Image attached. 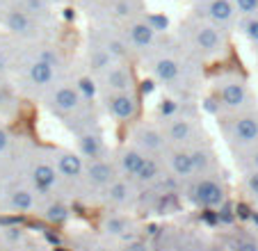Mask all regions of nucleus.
I'll return each mask as SVG.
<instances>
[{
    "label": "nucleus",
    "instance_id": "f257e3e1",
    "mask_svg": "<svg viewBox=\"0 0 258 251\" xmlns=\"http://www.w3.org/2000/svg\"><path fill=\"white\" fill-rule=\"evenodd\" d=\"M224 137L231 146L249 149L258 144V110L235 112L224 119Z\"/></svg>",
    "mask_w": 258,
    "mask_h": 251
},
{
    "label": "nucleus",
    "instance_id": "f03ea898",
    "mask_svg": "<svg viewBox=\"0 0 258 251\" xmlns=\"http://www.w3.org/2000/svg\"><path fill=\"white\" fill-rule=\"evenodd\" d=\"M217 101L231 114L251 110L249 107L251 92H249L247 80L242 76H238V73H226V76L217 78Z\"/></svg>",
    "mask_w": 258,
    "mask_h": 251
},
{
    "label": "nucleus",
    "instance_id": "7ed1b4c3",
    "mask_svg": "<svg viewBox=\"0 0 258 251\" xmlns=\"http://www.w3.org/2000/svg\"><path fill=\"white\" fill-rule=\"evenodd\" d=\"M85 105L83 96H80L76 82H62V85H53V87L46 92V107H48L53 114L69 119L73 116L80 107Z\"/></svg>",
    "mask_w": 258,
    "mask_h": 251
},
{
    "label": "nucleus",
    "instance_id": "20e7f679",
    "mask_svg": "<svg viewBox=\"0 0 258 251\" xmlns=\"http://www.w3.org/2000/svg\"><path fill=\"white\" fill-rule=\"evenodd\" d=\"M190 46L199 57L213 59V57H217V55H222V50H224V39H222V32L217 30V25L195 23L190 28Z\"/></svg>",
    "mask_w": 258,
    "mask_h": 251
},
{
    "label": "nucleus",
    "instance_id": "39448f33",
    "mask_svg": "<svg viewBox=\"0 0 258 251\" xmlns=\"http://www.w3.org/2000/svg\"><path fill=\"white\" fill-rule=\"evenodd\" d=\"M190 199L206 210L222 208L224 206V187L213 176H199L190 187Z\"/></svg>",
    "mask_w": 258,
    "mask_h": 251
},
{
    "label": "nucleus",
    "instance_id": "423d86ee",
    "mask_svg": "<svg viewBox=\"0 0 258 251\" xmlns=\"http://www.w3.org/2000/svg\"><path fill=\"white\" fill-rule=\"evenodd\" d=\"M133 144H135L142 153H146V155H151L153 158V155L162 153V151L169 146V142H167V135H165V131H162L160 126L137 123L135 128H133Z\"/></svg>",
    "mask_w": 258,
    "mask_h": 251
},
{
    "label": "nucleus",
    "instance_id": "0eeeda50",
    "mask_svg": "<svg viewBox=\"0 0 258 251\" xmlns=\"http://www.w3.org/2000/svg\"><path fill=\"white\" fill-rule=\"evenodd\" d=\"M105 110L117 121H133L140 112V98L135 96V92L105 94Z\"/></svg>",
    "mask_w": 258,
    "mask_h": 251
},
{
    "label": "nucleus",
    "instance_id": "6e6552de",
    "mask_svg": "<svg viewBox=\"0 0 258 251\" xmlns=\"http://www.w3.org/2000/svg\"><path fill=\"white\" fill-rule=\"evenodd\" d=\"M98 82H101L103 94L133 92V87H135V78H133V71L128 67H123V64H119V62H114L112 67L107 69V71L103 73L101 78H98Z\"/></svg>",
    "mask_w": 258,
    "mask_h": 251
},
{
    "label": "nucleus",
    "instance_id": "1a4fd4ad",
    "mask_svg": "<svg viewBox=\"0 0 258 251\" xmlns=\"http://www.w3.org/2000/svg\"><path fill=\"white\" fill-rule=\"evenodd\" d=\"M165 135H167V142H169L171 146L185 149L187 144H192V142L197 140L199 128H197V123L190 119V116H174V119L167 121Z\"/></svg>",
    "mask_w": 258,
    "mask_h": 251
},
{
    "label": "nucleus",
    "instance_id": "9d476101",
    "mask_svg": "<svg viewBox=\"0 0 258 251\" xmlns=\"http://www.w3.org/2000/svg\"><path fill=\"white\" fill-rule=\"evenodd\" d=\"M85 178H87V183L94 185V187L107 190L114 180L119 178V176H117V167H114L110 160L101 158V160H92V162L87 164V169H85Z\"/></svg>",
    "mask_w": 258,
    "mask_h": 251
},
{
    "label": "nucleus",
    "instance_id": "9b49d317",
    "mask_svg": "<svg viewBox=\"0 0 258 251\" xmlns=\"http://www.w3.org/2000/svg\"><path fill=\"white\" fill-rule=\"evenodd\" d=\"M55 167H57L59 176H64L67 180H78L85 176V162L83 155L69 149H55Z\"/></svg>",
    "mask_w": 258,
    "mask_h": 251
},
{
    "label": "nucleus",
    "instance_id": "f8f14e48",
    "mask_svg": "<svg viewBox=\"0 0 258 251\" xmlns=\"http://www.w3.org/2000/svg\"><path fill=\"white\" fill-rule=\"evenodd\" d=\"M55 78H57V69L50 67L44 59L34 57L32 62L28 64V69H25V80H28V85H32L34 89H46V92H48V89L53 87Z\"/></svg>",
    "mask_w": 258,
    "mask_h": 251
},
{
    "label": "nucleus",
    "instance_id": "ddd939ff",
    "mask_svg": "<svg viewBox=\"0 0 258 251\" xmlns=\"http://www.w3.org/2000/svg\"><path fill=\"white\" fill-rule=\"evenodd\" d=\"M183 71L185 69L180 67V62L171 55H160L158 59H153V67H151V73L158 82L167 85V87H174L176 82L183 78Z\"/></svg>",
    "mask_w": 258,
    "mask_h": 251
},
{
    "label": "nucleus",
    "instance_id": "4468645a",
    "mask_svg": "<svg viewBox=\"0 0 258 251\" xmlns=\"http://www.w3.org/2000/svg\"><path fill=\"white\" fill-rule=\"evenodd\" d=\"M30 180H32V185H34L37 192L48 194L50 190L57 185L59 171L53 162H48V160H39V162H34V167L30 169Z\"/></svg>",
    "mask_w": 258,
    "mask_h": 251
},
{
    "label": "nucleus",
    "instance_id": "2eb2a0df",
    "mask_svg": "<svg viewBox=\"0 0 258 251\" xmlns=\"http://www.w3.org/2000/svg\"><path fill=\"white\" fill-rule=\"evenodd\" d=\"M167 162H169V169L174 171V176L178 180H187V178H192V176H197L195 162H192V153L187 149L171 146V149L167 151Z\"/></svg>",
    "mask_w": 258,
    "mask_h": 251
},
{
    "label": "nucleus",
    "instance_id": "dca6fc26",
    "mask_svg": "<svg viewBox=\"0 0 258 251\" xmlns=\"http://www.w3.org/2000/svg\"><path fill=\"white\" fill-rule=\"evenodd\" d=\"M126 41L135 50H146L156 44V30L149 25V21H133L126 28Z\"/></svg>",
    "mask_w": 258,
    "mask_h": 251
},
{
    "label": "nucleus",
    "instance_id": "f3484780",
    "mask_svg": "<svg viewBox=\"0 0 258 251\" xmlns=\"http://www.w3.org/2000/svg\"><path fill=\"white\" fill-rule=\"evenodd\" d=\"M5 28L19 37H32L34 34V19L25 10H10L3 19Z\"/></svg>",
    "mask_w": 258,
    "mask_h": 251
},
{
    "label": "nucleus",
    "instance_id": "a211bd4d",
    "mask_svg": "<svg viewBox=\"0 0 258 251\" xmlns=\"http://www.w3.org/2000/svg\"><path fill=\"white\" fill-rule=\"evenodd\" d=\"M146 158H149V155L142 153L137 146L123 149L121 155H119V171H121L123 176H128V178H135V176L140 174V169L144 167Z\"/></svg>",
    "mask_w": 258,
    "mask_h": 251
},
{
    "label": "nucleus",
    "instance_id": "6ab92c4d",
    "mask_svg": "<svg viewBox=\"0 0 258 251\" xmlns=\"http://www.w3.org/2000/svg\"><path fill=\"white\" fill-rule=\"evenodd\" d=\"M206 16L213 25H229L235 16V7L231 0H208L206 3Z\"/></svg>",
    "mask_w": 258,
    "mask_h": 251
},
{
    "label": "nucleus",
    "instance_id": "aec40b11",
    "mask_svg": "<svg viewBox=\"0 0 258 251\" xmlns=\"http://www.w3.org/2000/svg\"><path fill=\"white\" fill-rule=\"evenodd\" d=\"M78 153L83 155V158H87L89 162L103 158V153H105V144H103V137L98 135V131L78 135Z\"/></svg>",
    "mask_w": 258,
    "mask_h": 251
},
{
    "label": "nucleus",
    "instance_id": "412c9836",
    "mask_svg": "<svg viewBox=\"0 0 258 251\" xmlns=\"http://www.w3.org/2000/svg\"><path fill=\"white\" fill-rule=\"evenodd\" d=\"M112 64H114V59L110 57V53H107L101 44H98V46H89L87 69H89V73H92L94 78H101L107 69L112 67Z\"/></svg>",
    "mask_w": 258,
    "mask_h": 251
},
{
    "label": "nucleus",
    "instance_id": "4be33fe9",
    "mask_svg": "<svg viewBox=\"0 0 258 251\" xmlns=\"http://www.w3.org/2000/svg\"><path fill=\"white\" fill-rule=\"evenodd\" d=\"M192 153V162H195V171L199 176H213V171L217 169V160H215V153L208 149V146H195L190 151Z\"/></svg>",
    "mask_w": 258,
    "mask_h": 251
},
{
    "label": "nucleus",
    "instance_id": "5701e85b",
    "mask_svg": "<svg viewBox=\"0 0 258 251\" xmlns=\"http://www.w3.org/2000/svg\"><path fill=\"white\" fill-rule=\"evenodd\" d=\"M133 197V190H131V183L123 178H117L110 187L105 190V201L110 206H126Z\"/></svg>",
    "mask_w": 258,
    "mask_h": 251
},
{
    "label": "nucleus",
    "instance_id": "b1692460",
    "mask_svg": "<svg viewBox=\"0 0 258 251\" xmlns=\"http://www.w3.org/2000/svg\"><path fill=\"white\" fill-rule=\"evenodd\" d=\"M101 46L110 53V57H112L114 62H123V59L131 55V46H128V41L123 37H107Z\"/></svg>",
    "mask_w": 258,
    "mask_h": 251
},
{
    "label": "nucleus",
    "instance_id": "393cba45",
    "mask_svg": "<svg viewBox=\"0 0 258 251\" xmlns=\"http://www.w3.org/2000/svg\"><path fill=\"white\" fill-rule=\"evenodd\" d=\"M10 208L12 210H16V213H28V210H32L34 208V194L30 192V190L25 187H19L14 190V192L10 194Z\"/></svg>",
    "mask_w": 258,
    "mask_h": 251
},
{
    "label": "nucleus",
    "instance_id": "a878e982",
    "mask_svg": "<svg viewBox=\"0 0 258 251\" xmlns=\"http://www.w3.org/2000/svg\"><path fill=\"white\" fill-rule=\"evenodd\" d=\"M137 180H140L142 185H153V183H158V180L162 178V169H160V162H158L156 158H146V162H144V167L140 169V174L135 176Z\"/></svg>",
    "mask_w": 258,
    "mask_h": 251
},
{
    "label": "nucleus",
    "instance_id": "bb28decb",
    "mask_svg": "<svg viewBox=\"0 0 258 251\" xmlns=\"http://www.w3.org/2000/svg\"><path fill=\"white\" fill-rule=\"evenodd\" d=\"M44 217L48 219L50 224H64L69 219V208L64 206V203H59V201H55V203H48L46 206V210H44Z\"/></svg>",
    "mask_w": 258,
    "mask_h": 251
},
{
    "label": "nucleus",
    "instance_id": "cd10ccee",
    "mask_svg": "<svg viewBox=\"0 0 258 251\" xmlns=\"http://www.w3.org/2000/svg\"><path fill=\"white\" fill-rule=\"evenodd\" d=\"M76 87H78L83 101L87 103V101H92V98L96 96L98 85H96V78H94V76H80L78 80H76Z\"/></svg>",
    "mask_w": 258,
    "mask_h": 251
},
{
    "label": "nucleus",
    "instance_id": "c85d7f7f",
    "mask_svg": "<svg viewBox=\"0 0 258 251\" xmlns=\"http://www.w3.org/2000/svg\"><path fill=\"white\" fill-rule=\"evenodd\" d=\"M128 228V219L121 217V215H110L105 219V231L112 233V235H123Z\"/></svg>",
    "mask_w": 258,
    "mask_h": 251
},
{
    "label": "nucleus",
    "instance_id": "c756f323",
    "mask_svg": "<svg viewBox=\"0 0 258 251\" xmlns=\"http://www.w3.org/2000/svg\"><path fill=\"white\" fill-rule=\"evenodd\" d=\"M23 10L30 16H46L48 14V0H23Z\"/></svg>",
    "mask_w": 258,
    "mask_h": 251
},
{
    "label": "nucleus",
    "instance_id": "7c9ffc66",
    "mask_svg": "<svg viewBox=\"0 0 258 251\" xmlns=\"http://www.w3.org/2000/svg\"><path fill=\"white\" fill-rule=\"evenodd\" d=\"M37 59H44V62H48L50 67H55V69H59L62 67V55H59V50L57 48H50V46H46V48H41V53L37 55Z\"/></svg>",
    "mask_w": 258,
    "mask_h": 251
},
{
    "label": "nucleus",
    "instance_id": "2f4dec72",
    "mask_svg": "<svg viewBox=\"0 0 258 251\" xmlns=\"http://www.w3.org/2000/svg\"><path fill=\"white\" fill-rule=\"evenodd\" d=\"M242 32L251 44H258V16H247L242 21Z\"/></svg>",
    "mask_w": 258,
    "mask_h": 251
},
{
    "label": "nucleus",
    "instance_id": "473e14b6",
    "mask_svg": "<svg viewBox=\"0 0 258 251\" xmlns=\"http://www.w3.org/2000/svg\"><path fill=\"white\" fill-rule=\"evenodd\" d=\"M158 114L165 116V121L178 116V103L171 101V98H167V101H160V105H158Z\"/></svg>",
    "mask_w": 258,
    "mask_h": 251
},
{
    "label": "nucleus",
    "instance_id": "72a5a7b5",
    "mask_svg": "<svg viewBox=\"0 0 258 251\" xmlns=\"http://www.w3.org/2000/svg\"><path fill=\"white\" fill-rule=\"evenodd\" d=\"M231 251H258V240L253 237H235Z\"/></svg>",
    "mask_w": 258,
    "mask_h": 251
},
{
    "label": "nucleus",
    "instance_id": "f704fd0d",
    "mask_svg": "<svg viewBox=\"0 0 258 251\" xmlns=\"http://www.w3.org/2000/svg\"><path fill=\"white\" fill-rule=\"evenodd\" d=\"M235 10L242 16H256L258 14V0H235Z\"/></svg>",
    "mask_w": 258,
    "mask_h": 251
},
{
    "label": "nucleus",
    "instance_id": "c9c22d12",
    "mask_svg": "<svg viewBox=\"0 0 258 251\" xmlns=\"http://www.w3.org/2000/svg\"><path fill=\"white\" fill-rule=\"evenodd\" d=\"M244 187H247V192L251 194L253 199H258V171H247L244 174Z\"/></svg>",
    "mask_w": 258,
    "mask_h": 251
},
{
    "label": "nucleus",
    "instance_id": "e433bc0d",
    "mask_svg": "<svg viewBox=\"0 0 258 251\" xmlns=\"http://www.w3.org/2000/svg\"><path fill=\"white\" fill-rule=\"evenodd\" d=\"M146 21H149V25H151L156 32H160V30H167L169 28V19L162 14H151V16H146Z\"/></svg>",
    "mask_w": 258,
    "mask_h": 251
},
{
    "label": "nucleus",
    "instance_id": "4c0bfd02",
    "mask_svg": "<svg viewBox=\"0 0 258 251\" xmlns=\"http://www.w3.org/2000/svg\"><path fill=\"white\" fill-rule=\"evenodd\" d=\"M133 12H135V7H133L131 0H119L117 5H114V14L119 19H128V16H133Z\"/></svg>",
    "mask_w": 258,
    "mask_h": 251
},
{
    "label": "nucleus",
    "instance_id": "58836bf2",
    "mask_svg": "<svg viewBox=\"0 0 258 251\" xmlns=\"http://www.w3.org/2000/svg\"><path fill=\"white\" fill-rule=\"evenodd\" d=\"M123 251H151V246L146 244L144 240H133V242H128V246Z\"/></svg>",
    "mask_w": 258,
    "mask_h": 251
},
{
    "label": "nucleus",
    "instance_id": "ea45409f",
    "mask_svg": "<svg viewBox=\"0 0 258 251\" xmlns=\"http://www.w3.org/2000/svg\"><path fill=\"white\" fill-rule=\"evenodd\" d=\"M10 144H12L10 133H7L5 128H0V153H5V151L10 149Z\"/></svg>",
    "mask_w": 258,
    "mask_h": 251
},
{
    "label": "nucleus",
    "instance_id": "a19ab883",
    "mask_svg": "<svg viewBox=\"0 0 258 251\" xmlns=\"http://www.w3.org/2000/svg\"><path fill=\"white\" fill-rule=\"evenodd\" d=\"M142 92H144V94H151V92H153V82H151V80L144 82V85H142Z\"/></svg>",
    "mask_w": 258,
    "mask_h": 251
},
{
    "label": "nucleus",
    "instance_id": "79ce46f5",
    "mask_svg": "<svg viewBox=\"0 0 258 251\" xmlns=\"http://www.w3.org/2000/svg\"><path fill=\"white\" fill-rule=\"evenodd\" d=\"M48 3H62V0H48Z\"/></svg>",
    "mask_w": 258,
    "mask_h": 251
},
{
    "label": "nucleus",
    "instance_id": "37998d69",
    "mask_svg": "<svg viewBox=\"0 0 258 251\" xmlns=\"http://www.w3.org/2000/svg\"><path fill=\"white\" fill-rule=\"evenodd\" d=\"M0 73H3V59H0Z\"/></svg>",
    "mask_w": 258,
    "mask_h": 251
},
{
    "label": "nucleus",
    "instance_id": "c03bdc74",
    "mask_svg": "<svg viewBox=\"0 0 258 251\" xmlns=\"http://www.w3.org/2000/svg\"><path fill=\"white\" fill-rule=\"evenodd\" d=\"M153 251H165V249H153Z\"/></svg>",
    "mask_w": 258,
    "mask_h": 251
}]
</instances>
